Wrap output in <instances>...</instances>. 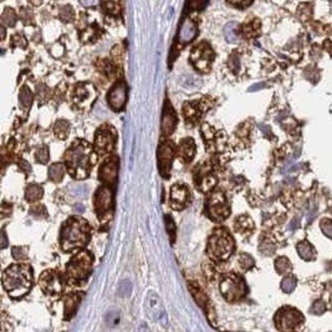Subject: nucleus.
<instances>
[{
    "mask_svg": "<svg viewBox=\"0 0 332 332\" xmlns=\"http://www.w3.org/2000/svg\"><path fill=\"white\" fill-rule=\"evenodd\" d=\"M33 285V270L29 265H11L3 274V286L14 299L28 294Z\"/></svg>",
    "mask_w": 332,
    "mask_h": 332,
    "instance_id": "nucleus-1",
    "label": "nucleus"
},
{
    "mask_svg": "<svg viewBox=\"0 0 332 332\" xmlns=\"http://www.w3.org/2000/svg\"><path fill=\"white\" fill-rule=\"evenodd\" d=\"M61 247L65 251L83 248L90 239V227L81 218H70L61 229Z\"/></svg>",
    "mask_w": 332,
    "mask_h": 332,
    "instance_id": "nucleus-2",
    "label": "nucleus"
},
{
    "mask_svg": "<svg viewBox=\"0 0 332 332\" xmlns=\"http://www.w3.org/2000/svg\"><path fill=\"white\" fill-rule=\"evenodd\" d=\"M69 172L76 179H85L90 174V148L86 143L78 142L65 155Z\"/></svg>",
    "mask_w": 332,
    "mask_h": 332,
    "instance_id": "nucleus-3",
    "label": "nucleus"
},
{
    "mask_svg": "<svg viewBox=\"0 0 332 332\" xmlns=\"http://www.w3.org/2000/svg\"><path fill=\"white\" fill-rule=\"evenodd\" d=\"M234 240L225 229H217L208 242V255L214 260H227L234 251Z\"/></svg>",
    "mask_w": 332,
    "mask_h": 332,
    "instance_id": "nucleus-4",
    "label": "nucleus"
},
{
    "mask_svg": "<svg viewBox=\"0 0 332 332\" xmlns=\"http://www.w3.org/2000/svg\"><path fill=\"white\" fill-rule=\"evenodd\" d=\"M304 324V316L296 309L285 306L275 315V325L281 332H297Z\"/></svg>",
    "mask_w": 332,
    "mask_h": 332,
    "instance_id": "nucleus-5",
    "label": "nucleus"
},
{
    "mask_svg": "<svg viewBox=\"0 0 332 332\" xmlns=\"http://www.w3.org/2000/svg\"><path fill=\"white\" fill-rule=\"evenodd\" d=\"M91 269H92L91 254L87 251H80L69 262L66 272H68L69 279L74 280V281H80L90 275Z\"/></svg>",
    "mask_w": 332,
    "mask_h": 332,
    "instance_id": "nucleus-6",
    "label": "nucleus"
},
{
    "mask_svg": "<svg viewBox=\"0 0 332 332\" xmlns=\"http://www.w3.org/2000/svg\"><path fill=\"white\" fill-rule=\"evenodd\" d=\"M220 292L227 301L234 302L243 299L247 294V284L235 274L225 275L220 281Z\"/></svg>",
    "mask_w": 332,
    "mask_h": 332,
    "instance_id": "nucleus-7",
    "label": "nucleus"
},
{
    "mask_svg": "<svg viewBox=\"0 0 332 332\" xmlns=\"http://www.w3.org/2000/svg\"><path fill=\"white\" fill-rule=\"evenodd\" d=\"M213 58H214V53H213L209 44L202 43L193 49L190 61L197 70L205 73V71L209 70Z\"/></svg>",
    "mask_w": 332,
    "mask_h": 332,
    "instance_id": "nucleus-8",
    "label": "nucleus"
},
{
    "mask_svg": "<svg viewBox=\"0 0 332 332\" xmlns=\"http://www.w3.org/2000/svg\"><path fill=\"white\" fill-rule=\"evenodd\" d=\"M208 212L209 217L215 222H222L230 214L229 205L222 192H215L208 199Z\"/></svg>",
    "mask_w": 332,
    "mask_h": 332,
    "instance_id": "nucleus-9",
    "label": "nucleus"
},
{
    "mask_svg": "<svg viewBox=\"0 0 332 332\" xmlns=\"http://www.w3.org/2000/svg\"><path fill=\"white\" fill-rule=\"evenodd\" d=\"M146 312L147 316L151 317L153 321L160 322L163 326H167V312L163 307L162 300L155 292H150L147 296V301H146Z\"/></svg>",
    "mask_w": 332,
    "mask_h": 332,
    "instance_id": "nucleus-10",
    "label": "nucleus"
},
{
    "mask_svg": "<svg viewBox=\"0 0 332 332\" xmlns=\"http://www.w3.org/2000/svg\"><path fill=\"white\" fill-rule=\"evenodd\" d=\"M115 131L112 127L105 126L101 130L97 131L96 133L95 140V148L100 155H105V153L111 152L115 146Z\"/></svg>",
    "mask_w": 332,
    "mask_h": 332,
    "instance_id": "nucleus-11",
    "label": "nucleus"
},
{
    "mask_svg": "<svg viewBox=\"0 0 332 332\" xmlns=\"http://www.w3.org/2000/svg\"><path fill=\"white\" fill-rule=\"evenodd\" d=\"M189 289H190V291H192V295L195 299V301H197V304L199 305V306L203 309V311L207 314L208 320L212 322L213 326H215V325H217L215 324V321H217V315H215L214 309H213L212 304H210L209 297H208L207 295L203 292V290L200 289L198 285L193 284V282H190L189 284Z\"/></svg>",
    "mask_w": 332,
    "mask_h": 332,
    "instance_id": "nucleus-12",
    "label": "nucleus"
},
{
    "mask_svg": "<svg viewBox=\"0 0 332 332\" xmlns=\"http://www.w3.org/2000/svg\"><path fill=\"white\" fill-rule=\"evenodd\" d=\"M39 284H40L41 289L45 292H49V294H58L64 287L61 275L58 274L56 271H53V270H48V271L43 272L40 280H39Z\"/></svg>",
    "mask_w": 332,
    "mask_h": 332,
    "instance_id": "nucleus-13",
    "label": "nucleus"
},
{
    "mask_svg": "<svg viewBox=\"0 0 332 332\" xmlns=\"http://www.w3.org/2000/svg\"><path fill=\"white\" fill-rule=\"evenodd\" d=\"M173 158V146L168 141L161 143L158 147V166H160L161 174L167 178L169 175L170 165Z\"/></svg>",
    "mask_w": 332,
    "mask_h": 332,
    "instance_id": "nucleus-14",
    "label": "nucleus"
},
{
    "mask_svg": "<svg viewBox=\"0 0 332 332\" xmlns=\"http://www.w3.org/2000/svg\"><path fill=\"white\" fill-rule=\"evenodd\" d=\"M126 96H127V86L123 81H120L112 87V90L108 93V103L111 107L116 111H120L125 106Z\"/></svg>",
    "mask_w": 332,
    "mask_h": 332,
    "instance_id": "nucleus-15",
    "label": "nucleus"
},
{
    "mask_svg": "<svg viewBox=\"0 0 332 332\" xmlns=\"http://www.w3.org/2000/svg\"><path fill=\"white\" fill-rule=\"evenodd\" d=\"M96 97V91L92 85L90 83H81L76 87L75 95H74V101L78 103L80 107H87L88 105L93 102Z\"/></svg>",
    "mask_w": 332,
    "mask_h": 332,
    "instance_id": "nucleus-16",
    "label": "nucleus"
},
{
    "mask_svg": "<svg viewBox=\"0 0 332 332\" xmlns=\"http://www.w3.org/2000/svg\"><path fill=\"white\" fill-rule=\"evenodd\" d=\"M111 204H112V193H111V190L106 187L98 188L95 195V208L98 217L108 212Z\"/></svg>",
    "mask_w": 332,
    "mask_h": 332,
    "instance_id": "nucleus-17",
    "label": "nucleus"
},
{
    "mask_svg": "<svg viewBox=\"0 0 332 332\" xmlns=\"http://www.w3.org/2000/svg\"><path fill=\"white\" fill-rule=\"evenodd\" d=\"M118 170V161L117 158H111V160L105 161L100 168V179L105 183H113L117 177Z\"/></svg>",
    "mask_w": 332,
    "mask_h": 332,
    "instance_id": "nucleus-18",
    "label": "nucleus"
},
{
    "mask_svg": "<svg viewBox=\"0 0 332 332\" xmlns=\"http://www.w3.org/2000/svg\"><path fill=\"white\" fill-rule=\"evenodd\" d=\"M188 197L189 193L184 185H174L170 190V205L177 210L182 209L187 204Z\"/></svg>",
    "mask_w": 332,
    "mask_h": 332,
    "instance_id": "nucleus-19",
    "label": "nucleus"
},
{
    "mask_svg": "<svg viewBox=\"0 0 332 332\" xmlns=\"http://www.w3.org/2000/svg\"><path fill=\"white\" fill-rule=\"evenodd\" d=\"M175 123H177V117H175L174 111H173L172 106L169 103L166 102L165 111H163L162 116V132L166 133V135L172 133L175 127Z\"/></svg>",
    "mask_w": 332,
    "mask_h": 332,
    "instance_id": "nucleus-20",
    "label": "nucleus"
},
{
    "mask_svg": "<svg viewBox=\"0 0 332 332\" xmlns=\"http://www.w3.org/2000/svg\"><path fill=\"white\" fill-rule=\"evenodd\" d=\"M198 29L194 21L190 19H184L179 29V41L182 44L189 43L197 36Z\"/></svg>",
    "mask_w": 332,
    "mask_h": 332,
    "instance_id": "nucleus-21",
    "label": "nucleus"
},
{
    "mask_svg": "<svg viewBox=\"0 0 332 332\" xmlns=\"http://www.w3.org/2000/svg\"><path fill=\"white\" fill-rule=\"evenodd\" d=\"M195 152V146L192 138H185L178 146V156L182 158L184 162H189L193 158Z\"/></svg>",
    "mask_w": 332,
    "mask_h": 332,
    "instance_id": "nucleus-22",
    "label": "nucleus"
},
{
    "mask_svg": "<svg viewBox=\"0 0 332 332\" xmlns=\"http://www.w3.org/2000/svg\"><path fill=\"white\" fill-rule=\"evenodd\" d=\"M80 304V296L78 294H70L65 297V319H70L74 316Z\"/></svg>",
    "mask_w": 332,
    "mask_h": 332,
    "instance_id": "nucleus-23",
    "label": "nucleus"
},
{
    "mask_svg": "<svg viewBox=\"0 0 332 332\" xmlns=\"http://www.w3.org/2000/svg\"><path fill=\"white\" fill-rule=\"evenodd\" d=\"M215 182H217L215 177L213 174H210L209 172L202 173L199 179H198V187H199V189L203 190V192H207V190L212 189V188L214 187Z\"/></svg>",
    "mask_w": 332,
    "mask_h": 332,
    "instance_id": "nucleus-24",
    "label": "nucleus"
},
{
    "mask_svg": "<svg viewBox=\"0 0 332 332\" xmlns=\"http://www.w3.org/2000/svg\"><path fill=\"white\" fill-rule=\"evenodd\" d=\"M297 252L304 260H312L315 257V250L307 242H302L297 245Z\"/></svg>",
    "mask_w": 332,
    "mask_h": 332,
    "instance_id": "nucleus-25",
    "label": "nucleus"
},
{
    "mask_svg": "<svg viewBox=\"0 0 332 332\" xmlns=\"http://www.w3.org/2000/svg\"><path fill=\"white\" fill-rule=\"evenodd\" d=\"M43 193H44V190L40 185L31 184V185H29L28 189H26L25 197H26V199H28V202H35V200L40 199V198L43 197Z\"/></svg>",
    "mask_w": 332,
    "mask_h": 332,
    "instance_id": "nucleus-26",
    "label": "nucleus"
},
{
    "mask_svg": "<svg viewBox=\"0 0 332 332\" xmlns=\"http://www.w3.org/2000/svg\"><path fill=\"white\" fill-rule=\"evenodd\" d=\"M64 177V166L61 163H54L49 168V178L54 182H60Z\"/></svg>",
    "mask_w": 332,
    "mask_h": 332,
    "instance_id": "nucleus-27",
    "label": "nucleus"
},
{
    "mask_svg": "<svg viewBox=\"0 0 332 332\" xmlns=\"http://www.w3.org/2000/svg\"><path fill=\"white\" fill-rule=\"evenodd\" d=\"M54 130H55V135L58 136L60 140H65L69 136V133H70V125H69L68 121L60 120L56 122Z\"/></svg>",
    "mask_w": 332,
    "mask_h": 332,
    "instance_id": "nucleus-28",
    "label": "nucleus"
},
{
    "mask_svg": "<svg viewBox=\"0 0 332 332\" xmlns=\"http://www.w3.org/2000/svg\"><path fill=\"white\" fill-rule=\"evenodd\" d=\"M224 36L227 39L228 43H237L238 35H237V24L229 23L225 25L224 28Z\"/></svg>",
    "mask_w": 332,
    "mask_h": 332,
    "instance_id": "nucleus-29",
    "label": "nucleus"
},
{
    "mask_svg": "<svg viewBox=\"0 0 332 332\" xmlns=\"http://www.w3.org/2000/svg\"><path fill=\"white\" fill-rule=\"evenodd\" d=\"M19 101H20V105L25 108L29 107V106L31 105L33 95H31L30 90H29L26 86H24V87L20 90V93H19Z\"/></svg>",
    "mask_w": 332,
    "mask_h": 332,
    "instance_id": "nucleus-30",
    "label": "nucleus"
},
{
    "mask_svg": "<svg viewBox=\"0 0 332 332\" xmlns=\"http://www.w3.org/2000/svg\"><path fill=\"white\" fill-rule=\"evenodd\" d=\"M106 324L110 327H116L121 322V314L117 310H112V311H108L106 314Z\"/></svg>",
    "mask_w": 332,
    "mask_h": 332,
    "instance_id": "nucleus-31",
    "label": "nucleus"
},
{
    "mask_svg": "<svg viewBox=\"0 0 332 332\" xmlns=\"http://www.w3.org/2000/svg\"><path fill=\"white\" fill-rule=\"evenodd\" d=\"M275 269H276V271L279 272V274H284V272L290 271L291 264H290V261L286 257H279V259H276V261H275Z\"/></svg>",
    "mask_w": 332,
    "mask_h": 332,
    "instance_id": "nucleus-32",
    "label": "nucleus"
},
{
    "mask_svg": "<svg viewBox=\"0 0 332 332\" xmlns=\"http://www.w3.org/2000/svg\"><path fill=\"white\" fill-rule=\"evenodd\" d=\"M16 15L13 9H6L1 15V24L5 26H13L15 24Z\"/></svg>",
    "mask_w": 332,
    "mask_h": 332,
    "instance_id": "nucleus-33",
    "label": "nucleus"
},
{
    "mask_svg": "<svg viewBox=\"0 0 332 332\" xmlns=\"http://www.w3.org/2000/svg\"><path fill=\"white\" fill-rule=\"evenodd\" d=\"M296 287V279H295V276H286L284 280L281 281V289L284 292H291L294 291V289Z\"/></svg>",
    "mask_w": 332,
    "mask_h": 332,
    "instance_id": "nucleus-34",
    "label": "nucleus"
},
{
    "mask_svg": "<svg viewBox=\"0 0 332 332\" xmlns=\"http://www.w3.org/2000/svg\"><path fill=\"white\" fill-rule=\"evenodd\" d=\"M70 192L71 194L75 195L78 198H83L87 195V185L85 184H74L70 187Z\"/></svg>",
    "mask_w": 332,
    "mask_h": 332,
    "instance_id": "nucleus-35",
    "label": "nucleus"
},
{
    "mask_svg": "<svg viewBox=\"0 0 332 332\" xmlns=\"http://www.w3.org/2000/svg\"><path fill=\"white\" fill-rule=\"evenodd\" d=\"M131 291H132V282L130 280H122L118 285V294L121 296H128L131 295Z\"/></svg>",
    "mask_w": 332,
    "mask_h": 332,
    "instance_id": "nucleus-36",
    "label": "nucleus"
},
{
    "mask_svg": "<svg viewBox=\"0 0 332 332\" xmlns=\"http://www.w3.org/2000/svg\"><path fill=\"white\" fill-rule=\"evenodd\" d=\"M60 19L64 21H71L74 19V10L70 5H64L60 8Z\"/></svg>",
    "mask_w": 332,
    "mask_h": 332,
    "instance_id": "nucleus-37",
    "label": "nucleus"
},
{
    "mask_svg": "<svg viewBox=\"0 0 332 332\" xmlns=\"http://www.w3.org/2000/svg\"><path fill=\"white\" fill-rule=\"evenodd\" d=\"M239 265L243 270H249L254 265V260L251 256L247 254H242L239 256Z\"/></svg>",
    "mask_w": 332,
    "mask_h": 332,
    "instance_id": "nucleus-38",
    "label": "nucleus"
},
{
    "mask_svg": "<svg viewBox=\"0 0 332 332\" xmlns=\"http://www.w3.org/2000/svg\"><path fill=\"white\" fill-rule=\"evenodd\" d=\"M165 219H166V228H167L168 235H169L170 239H172V243H173L175 239V225H174V223H173V219L169 217V215H166Z\"/></svg>",
    "mask_w": 332,
    "mask_h": 332,
    "instance_id": "nucleus-39",
    "label": "nucleus"
},
{
    "mask_svg": "<svg viewBox=\"0 0 332 332\" xmlns=\"http://www.w3.org/2000/svg\"><path fill=\"white\" fill-rule=\"evenodd\" d=\"M48 160H49L48 147L43 146V147H40L38 151H36V161L43 163V165H45V163L48 162Z\"/></svg>",
    "mask_w": 332,
    "mask_h": 332,
    "instance_id": "nucleus-40",
    "label": "nucleus"
},
{
    "mask_svg": "<svg viewBox=\"0 0 332 332\" xmlns=\"http://www.w3.org/2000/svg\"><path fill=\"white\" fill-rule=\"evenodd\" d=\"M325 310H326V305H325V302L322 301V300H317V301H315L314 304H312V307H311L312 314L321 315V314H324Z\"/></svg>",
    "mask_w": 332,
    "mask_h": 332,
    "instance_id": "nucleus-41",
    "label": "nucleus"
},
{
    "mask_svg": "<svg viewBox=\"0 0 332 332\" xmlns=\"http://www.w3.org/2000/svg\"><path fill=\"white\" fill-rule=\"evenodd\" d=\"M321 229L322 233H324L326 237L332 238V222L329 219H325L324 222L321 223Z\"/></svg>",
    "mask_w": 332,
    "mask_h": 332,
    "instance_id": "nucleus-42",
    "label": "nucleus"
},
{
    "mask_svg": "<svg viewBox=\"0 0 332 332\" xmlns=\"http://www.w3.org/2000/svg\"><path fill=\"white\" fill-rule=\"evenodd\" d=\"M13 256H14V259H16V260H23V259H26V256H28V252H26V250L24 249V248L15 247V248H13Z\"/></svg>",
    "mask_w": 332,
    "mask_h": 332,
    "instance_id": "nucleus-43",
    "label": "nucleus"
},
{
    "mask_svg": "<svg viewBox=\"0 0 332 332\" xmlns=\"http://www.w3.org/2000/svg\"><path fill=\"white\" fill-rule=\"evenodd\" d=\"M103 8L110 14L120 13V4L118 3H112V1H111V3H103Z\"/></svg>",
    "mask_w": 332,
    "mask_h": 332,
    "instance_id": "nucleus-44",
    "label": "nucleus"
},
{
    "mask_svg": "<svg viewBox=\"0 0 332 332\" xmlns=\"http://www.w3.org/2000/svg\"><path fill=\"white\" fill-rule=\"evenodd\" d=\"M51 55L54 56V58H60V56L64 55V46L61 45L60 43L55 44V45L51 48Z\"/></svg>",
    "mask_w": 332,
    "mask_h": 332,
    "instance_id": "nucleus-45",
    "label": "nucleus"
},
{
    "mask_svg": "<svg viewBox=\"0 0 332 332\" xmlns=\"http://www.w3.org/2000/svg\"><path fill=\"white\" fill-rule=\"evenodd\" d=\"M13 44L15 46H21V48H25L26 44H28V43H26V39L24 38L23 35H19V34H18V35H15L13 38Z\"/></svg>",
    "mask_w": 332,
    "mask_h": 332,
    "instance_id": "nucleus-46",
    "label": "nucleus"
},
{
    "mask_svg": "<svg viewBox=\"0 0 332 332\" xmlns=\"http://www.w3.org/2000/svg\"><path fill=\"white\" fill-rule=\"evenodd\" d=\"M6 245H8V239H6V233L5 230L1 232V249H5Z\"/></svg>",
    "mask_w": 332,
    "mask_h": 332,
    "instance_id": "nucleus-47",
    "label": "nucleus"
},
{
    "mask_svg": "<svg viewBox=\"0 0 332 332\" xmlns=\"http://www.w3.org/2000/svg\"><path fill=\"white\" fill-rule=\"evenodd\" d=\"M190 6H193V8H195V10H200V9H203L204 6H207V3H190L189 4Z\"/></svg>",
    "mask_w": 332,
    "mask_h": 332,
    "instance_id": "nucleus-48",
    "label": "nucleus"
},
{
    "mask_svg": "<svg viewBox=\"0 0 332 332\" xmlns=\"http://www.w3.org/2000/svg\"><path fill=\"white\" fill-rule=\"evenodd\" d=\"M74 210H75L76 213H83L85 212V207H83V204H76L75 207H74Z\"/></svg>",
    "mask_w": 332,
    "mask_h": 332,
    "instance_id": "nucleus-49",
    "label": "nucleus"
},
{
    "mask_svg": "<svg viewBox=\"0 0 332 332\" xmlns=\"http://www.w3.org/2000/svg\"><path fill=\"white\" fill-rule=\"evenodd\" d=\"M297 225H299V219H295L294 222H292L291 224H290V230H292V232H294V230L296 229Z\"/></svg>",
    "mask_w": 332,
    "mask_h": 332,
    "instance_id": "nucleus-50",
    "label": "nucleus"
},
{
    "mask_svg": "<svg viewBox=\"0 0 332 332\" xmlns=\"http://www.w3.org/2000/svg\"><path fill=\"white\" fill-rule=\"evenodd\" d=\"M20 166H21V167L24 168V170H26V172H28V170H30V169H31V168H30V166H29L28 163H26V162H24V161H23V162L20 163Z\"/></svg>",
    "mask_w": 332,
    "mask_h": 332,
    "instance_id": "nucleus-51",
    "label": "nucleus"
},
{
    "mask_svg": "<svg viewBox=\"0 0 332 332\" xmlns=\"http://www.w3.org/2000/svg\"><path fill=\"white\" fill-rule=\"evenodd\" d=\"M262 83H260V85H255V86H252L251 88H250V91H255V88H260V87H262Z\"/></svg>",
    "mask_w": 332,
    "mask_h": 332,
    "instance_id": "nucleus-52",
    "label": "nucleus"
},
{
    "mask_svg": "<svg viewBox=\"0 0 332 332\" xmlns=\"http://www.w3.org/2000/svg\"><path fill=\"white\" fill-rule=\"evenodd\" d=\"M331 302H332V296H331Z\"/></svg>",
    "mask_w": 332,
    "mask_h": 332,
    "instance_id": "nucleus-53",
    "label": "nucleus"
}]
</instances>
